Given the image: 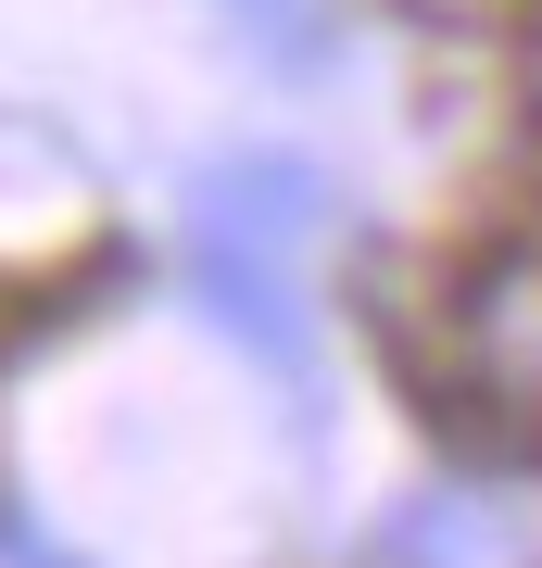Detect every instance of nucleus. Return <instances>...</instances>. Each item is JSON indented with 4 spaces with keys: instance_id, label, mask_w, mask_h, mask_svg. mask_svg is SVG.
Returning <instances> with one entry per match:
<instances>
[{
    "instance_id": "obj_3",
    "label": "nucleus",
    "mask_w": 542,
    "mask_h": 568,
    "mask_svg": "<svg viewBox=\"0 0 542 568\" xmlns=\"http://www.w3.org/2000/svg\"><path fill=\"white\" fill-rule=\"evenodd\" d=\"M227 13H241L265 51H316V0H227Z\"/></svg>"
},
{
    "instance_id": "obj_2",
    "label": "nucleus",
    "mask_w": 542,
    "mask_h": 568,
    "mask_svg": "<svg viewBox=\"0 0 542 568\" xmlns=\"http://www.w3.org/2000/svg\"><path fill=\"white\" fill-rule=\"evenodd\" d=\"M454 379L467 405L542 429V253H492L454 291Z\"/></svg>"
},
{
    "instance_id": "obj_5",
    "label": "nucleus",
    "mask_w": 542,
    "mask_h": 568,
    "mask_svg": "<svg viewBox=\"0 0 542 568\" xmlns=\"http://www.w3.org/2000/svg\"><path fill=\"white\" fill-rule=\"evenodd\" d=\"M0 568H63V556H39L25 530H0Z\"/></svg>"
},
{
    "instance_id": "obj_1",
    "label": "nucleus",
    "mask_w": 542,
    "mask_h": 568,
    "mask_svg": "<svg viewBox=\"0 0 542 568\" xmlns=\"http://www.w3.org/2000/svg\"><path fill=\"white\" fill-rule=\"evenodd\" d=\"M328 241V178L290 152H227L190 178V278L227 342H253L278 379H303L316 328H303V253Z\"/></svg>"
},
{
    "instance_id": "obj_6",
    "label": "nucleus",
    "mask_w": 542,
    "mask_h": 568,
    "mask_svg": "<svg viewBox=\"0 0 542 568\" xmlns=\"http://www.w3.org/2000/svg\"><path fill=\"white\" fill-rule=\"evenodd\" d=\"M530 126H542V39H530Z\"/></svg>"
},
{
    "instance_id": "obj_4",
    "label": "nucleus",
    "mask_w": 542,
    "mask_h": 568,
    "mask_svg": "<svg viewBox=\"0 0 542 568\" xmlns=\"http://www.w3.org/2000/svg\"><path fill=\"white\" fill-rule=\"evenodd\" d=\"M403 13H417V26H504L518 0H403Z\"/></svg>"
}]
</instances>
